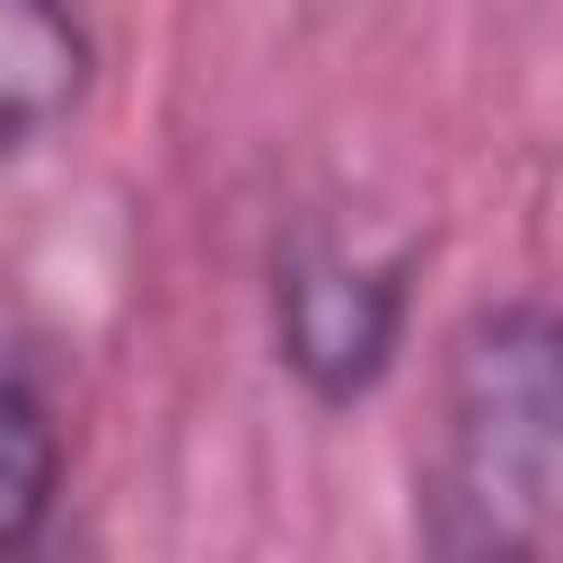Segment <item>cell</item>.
Instances as JSON below:
<instances>
[{
	"label": "cell",
	"instance_id": "cell-2",
	"mask_svg": "<svg viewBox=\"0 0 563 563\" xmlns=\"http://www.w3.org/2000/svg\"><path fill=\"white\" fill-rule=\"evenodd\" d=\"M413 325V246H369L325 220H299L273 246V361L325 413L369 405Z\"/></svg>",
	"mask_w": 563,
	"mask_h": 563
},
{
	"label": "cell",
	"instance_id": "cell-3",
	"mask_svg": "<svg viewBox=\"0 0 563 563\" xmlns=\"http://www.w3.org/2000/svg\"><path fill=\"white\" fill-rule=\"evenodd\" d=\"M97 88V26L79 0H0V158H26L79 123Z\"/></svg>",
	"mask_w": 563,
	"mask_h": 563
},
{
	"label": "cell",
	"instance_id": "cell-4",
	"mask_svg": "<svg viewBox=\"0 0 563 563\" xmlns=\"http://www.w3.org/2000/svg\"><path fill=\"white\" fill-rule=\"evenodd\" d=\"M62 475H70V449H62L53 396L35 378L0 369V554H26L53 528Z\"/></svg>",
	"mask_w": 563,
	"mask_h": 563
},
{
	"label": "cell",
	"instance_id": "cell-1",
	"mask_svg": "<svg viewBox=\"0 0 563 563\" xmlns=\"http://www.w3.org/2000/svg\"><path fill=\"white\" fill-rule=\"evenodd\" d=\"M422 545L457 563L563 545V299H484L449 334Z\"/></svg>",
	"mask_w": 563,
	"mask_h": 563
}]
</instances>
